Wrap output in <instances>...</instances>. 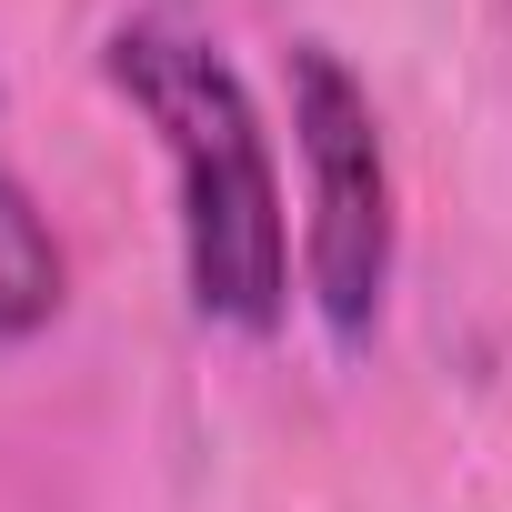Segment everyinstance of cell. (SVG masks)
I'll return each instance as SVG.
<instances>
[{"instance_id":"cell-1","label":"cell","mask_w":512,"mask_h":512,"mask_svg":"<svg viewBox=\"0 0 512 512\" xmlns=\"http://www.w3.org/2000/svg\"><path fill=\"white\" fill-rule=\"evenodd\" d=\"M111 91L161 131L181 171V262H191L201 322L272 332L292 302V241H282V181H272L262 121H251L231 61L171 21H131L111 41Z\"/></svg>"},{"instance_id":"cell-2","label":"cell","mask_w":512,"mask_h":512,"mask_svg":"<svg viewBox=\"0 0 512 512\" xmlns=\"http://www.w3.org/2000/svg\"><path fill=\"white\" fill-rule=\"evenodd\" d=\"M292 141L312 171V231H302L312 312L352 352V342H372V312L392 282V171H382V131H372L362 81L322 41L292 51Z\"/></svg>"},{"instance_id":"cell-3","label":"cell","mask_w":512,"mask_h":512,"mask_svg":"<svg viewBox=\"0 0 512 512\" xmlns=\"http://www.w3.org/2000/svg\"><path fill=\"white\" fill-rule=\"evenodd\" d=\"M61 312V241L21 181H0V342H31Z\"/></svg>"}]
</instances>
